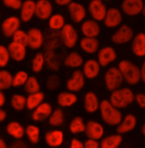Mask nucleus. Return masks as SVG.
I'll list each match as a JSON object with an SVG mask.
<instances>
[{
	"label": "nucleus",
	"mask_w": 145,
	"mask_h": 148,
	"mask_svg": "<svg viewBox=\"0 0 145 148\" xmlns=\"http://www.w3.org/2000/svg\"><path fill=\"white\" fill-rule=\"evenodd\" d=\"M100 110L103 120L108 125L115 126L121 121L123 115L118 108L113 106L110 101L103 100L100 104Z\"/></svg>",
	"instance_id": "obj_1"
},
{
	"label": "nucleus",
	"mask_w": 145,
	"mask_h": 148,
	"mask_svg": "<svg viewBox=\"0 0 145 148\" xmlns=\"http://www.w3.org/2000/svg\"><path fill=\"white\" fill-rule=\"evenodd\" d=\"M135 99L133 91L128 88L117 89L113 91L110 97V102L118 109L125 108L130 105Z\"/></svg>",
	"instance_id": "obj_2"
},
{
	"label": "nucleus",
	"mask_w": 145,
	"mask_h": 148,
	"mask_svg": "<svg viewBox=\"0 0 145 148\" xmlns=\"http://www.w3.org/2000/svg\"><path fill=\"white\" fill-rule=\"evenodd\" d=\"M119 69L127 83L130 85L137 84L141 79V70L134 64L127 60L120 62Z\"/></svg>",
	"instance_id": "obj_3"
},
{
	"label": "nucleus",
	"mask_w": 145,
	"mask_h": 148,
	"mask_svg": "<svg viewBox=\"0 0 145 148\" xmlns=\"http://www.w3.org/2000/svg\"><path fill=\"white\" fill-rule=\"evenodd\" d=\"M104 79L107 90L113 92L117 90L121 86L124 77L119 68L113 67L110 68L106 72Z\"/></svg>",
	"instance_id": "obj_4"
},
{
	"label": "nucleus",
	"mask_w": 145,
	"mask_h": 148,
	"mask_svg": "<svg viewBox=\"0 0 145 148\" xmlns=\"http://www.w3.org/2000/svg\"><path fill=\"white\" fill-rule=\"evenodd\" d=\"M61 38L64 45L68 48L74 47L78 40V33L70 24H65L61 29Z\"/></svg>",
	"instance_id": "obj_5"
},
{
	"label": "nucleus",
	"mask_w": 145,
	"mask_h": 148,
	"mask_svg": "<svg viewBox=\"0 0 145 148\" xmlns=\"http://www.w3.org/2000/svg\"><path fill=\"white\" fill-rule=\"evenodd\" d=\"M89 10L92 18L96 21H103L107 12L102 0H91L89 5Z\"/></svg>",
	"instance_id": "obj_6"
},
{
	"label": "nucleus",
	"mask_w": 145,
	"mask_h": 148,
	"mask_svg": "<svg viewBox=\"0 0 145 148\" xmlns=\"http://www.w3.org/2000/svg\"><path fill=\"white\" fill-rule=\"evenodd\" d=\"M133 34V31L130 27L127 25H123L112 35L111 40L116 44H124L131 40Z\"/></svg>",
	"instance_id": "obj_7"
},
{
	"label": "nucleus",
	"mask_w": 145,
	"mask_h": 148,
	"mask_svg": "<svg viewBox=\"0 0 145 148\" xmlns=\"http://www.w3.org/2000/svg\"><path fill=\"white\" fill-rule=\"evenodd\" d=\"M143 0H124L121 9L129 16H135L142 13L144 6Z\"/></svg>",
	"instance_id": "obj_8"
},
{
	"label": "nucleus",
	"mask_w": 145,
	"mask_h": 148,
	"mask_svg": "<svg viewBox=\"0 0 145 148\" xmlns=\"http://www.w3.org/2000/svg\"><path fill=\"white\" fill-rule=\"evenodd\" d=\"M20 21L16 16H11L5 19L2 23V31L5 37H13L14 34L19 29Z\"/></svg>",
	"instance_id": "obj_9"
},
{
	"label": "nucleus",
	"mask_w": 145,
	"mask_h": 148,
	"mask_svg": "<svg viewBox=\"0 0 145 148\" xmlns=\"http://www.w3.org/2000/svg\"><path fill=\"white\" fill-rule=\"evenodd\" d=\"M85 75L81 70L75 71L72 77L68 80L66 87L68 90L72 92H78L81 90L85 86Z\"/></svg>",
	"instance_id": "obj_10"
},
{
	"label": "nucleus",
	"mask_w": 145,
	"mask_h": 148,
	"mask_svg": "<svg viewBox=\"0 0 145 148\" xmlns=\"http://www.w3.org/2000/svg\"><path fill=\"white\" fill-rule=\"evenodd\" d=\"M53 6L49 0H38L36 2L35 16L41 20H46L51 17Z\"/></svg>",
	"instance_id": "obj_11"
},
{
	"label": "nucleus",
	"mask_w": 145,
	"mask_h": 148,
	"mask_svg": "<svg viewBox=\"0 0 145 148\" xmlns=\"http://www.w3.org/2000/svg\"><path fill=\"white\" fill-rule=\"evenodd\" d=\"M68 9L70 18L76 23L82 22L86 16V9L81 3L72 2L68 5Z\"/></svg>",
	"instance_id": "obj_12"
},
{
	"label": "nucleus",
	"mask_w": 145,
	"mask_h": 148,
	"mask_svg": "<svg viewBox=\"0 0 145 148\" xmlns=\"http://www.w3.org/2000/svg\"><path fill=\"white\" fill-rule=\"evenodd\" d=\"M85 132L88 138L98 140L103 136L104 130L103 127L98 122L90 120L86 125Z\"/></svg>",
	"instance_id": "obj_13"
},
{
	"label": "nucleus",
	"mask_w": 145,
	"mask_h": 148,
	"mask_svg": "<svg viewBox=\"0 0 145 148\" xmlns=\"http://www.w3.org/2000/svg\"><path fill=\"white\" fill-rule=\"evenodd\" d=\"M122 14L117 8H111L107 10L105 18L104 25L109 28H113L119 26L122 22Z\"/></svg>",
	"instance_id": "obj_14"
},
{
	"label": "nucleus",
	"mask_w": 145,
	"mask_h": 148,
	"mask_svg": "<svg viewBox=\"0 0 145 148\" xmlns=\"http://www.w3.org/2000/svg\"><path fill=\"white\" fill-rule=\"evenodd\" d=\"M28 46L32 50L40 49L43 43L44 37L41 31L37 28H31L28 32Z\"/></svg>",
	"instance_id": "obj_15"
},
{
	"label": "nucleus",
	"mask_w": 145,
	"mask_h": 148,
	"mask_svg": "<svg viewBox=\"0 0 145 148\" xmlns=\"http://www.w3.org/2000/svg\"><path fill=\"white\" fill-rule=\"evenodd\" d=\"M36 2L33 0L24 1L20 8V18L24 22H29L35 15Z\"/></svg>",
	"instance_id": "obj_16"
},
{
	"label": "nucleus",
	"mask_w": 145,
	"mask_h": 148,
	"mask_svg": "<svg viewBox=\"0 0 145 148\" xmlns=\"http://www.w3.org/2000/svg\"><path fill=\"white\" fill-rule=\"evenodd\" d=\"M52 108L48 103H42L36 107L32 114V119L35 121H42L50 117Z\"/></svg>",
	"instance_id": "obj_17"
},
{
	"label": "nucleus",
	"mask_w": 145,
	"mask_h": 148,
	"mask_svg": "<svg viewBox=\"0 0 145 148\" xmlns=\"http://www.w3.org/2000/svg\"><path fill=\"white\" fill-rule=\"evenodd\" d=\"M117 54L112 47H105L102 48L98 53V62L101 66L106 67L111 62L115 61Z\"/></svg>",
	"instance_id": "obj_18"
},
{
	"label": "nucleus",
	"mask_w": 145,
	"mask_h": 148,
	"mask_svg": "<svg viewBox=\"0 0 145 148\" xmlns=\"http://www.w3.org/2000/svg\"><path fill=\"white\" fill-rule=\"evenodd\" d=\"M26 46L13 41L9 44L7 49L9 51L10 57L17 62H20L24 59L26 56Z\"/></svg>",
	"instance_id": "obj_19"
},
{
	"label": "nucleus",
	"mask_w": 145,
	"mask_h": 148,
	"mask_svg": "<svg viewBox=\"0 0 145 148\" xmlns=\"http://www.w3.org/2000/svg\"><path fill=\"white\" fill-rule=\"evenodd\" d=\"M47 144L52 148L60 147L64 141V133L60 130H51L45 134Z\"/></svg>",
	"instance_id": "obj_20"
},
{
	"label": "nucleus",
	"mask_w": 145,
	"mask_h": 148,
	"mask_svg": "<svg viewBox=\"0 0 145 148\" xmlns=\"http://www.w3.org/2000/svg\"><path fill=\"white\" fill-rule=\"evenodd\" d=\"M81 30L85 37L96 38L100 32V28L95 20H87L81 26Z\"/></svg>",
	"instance_id": "obj_21"
},
{
	"label": "nucleus",
	"mask_w": 145,
	"mask_h": 148,
	"mask_svg": "<svg viewBox=\"0 0 145 148\" xmlns=\"http://www.w3.org/2000/svg\"><path fill=\"white\" fill-rule=\"evenodd\" d=\"M131 50L137 56H145V33H140L135 36L132 42Z\"/></svg>",
	"instance_id": "obj_22"
},
{
	"label": "nucleus",
	"mask_w": 145,
	"mask_h": 148,
	"mask_svg": "<svg viewBox=\"0 0 145 148\" xmlns=\"http://www.w3.org/2000/svg\"><path fill=\"white\" fill-rule=\"evenodd\" d=\"M137 119L132 114H128L123 121H121L117 127L116 131L119 134H124L134 130L136 126Z\"/></svg>",
	"instance_id": "obj_23"
},
{
	"label": "nucleus",
	"mask_w": 145,
	"mask_h": 148,
	"mask_svg": "<svg viewBox=\"0 0 145 148\" xmlns=\"http://www.w3.org/2000/svg\"><path fill=\"white\" fill-rule=\"evenodd\" d=\"M100 64L99 62L94 60L90 59L85 62L83 66V74L85 76L89 79H94L99 75L100 72Z\"/></svg>",
	"instance_id": "obj_24"
},
{
	"label": "nucleus",
	"mask_w": 145,
	"mask_h": 148,
	"mask_svg": "<svg viewBox=\"0 0 145 148\" xmlns=\"http://www.w3.org/2000/svg\"><path fill=\"white\" fill-rule=\"evenodd\" d=\"M85 109L89 113H92L100 108V104L96 95L92 91L86 93L84 99Z\"/></svg>",
	"instance_id": "obj_25"
},
{
	"label": "nucleus",
	"mask_w": 145,
	"mask_h": 148,
	"mask_svg": "<svg viewBox=\"0 0 145 148\" xmlns=\"http://www.w3.org/2000/svg\"><path fill=\"white\" fill-rule=\"evenodd\" d=\"M99 41L96 38L85 37L80 41L81 49L86 53L92 54L96 52L99 47Z\"/></svg>",
	"instance_id": "obj_26"
},
{
	"label": "nucleus",
	"mask_w": 145,
	"mask_h": 148,
	"mask_svg": "<svg viewBox=\"0 0 145 148\" xmlns=\"http://www.w3.org/2000/svg\"><path fill=\"white\" fill-rule=\"evenodd\" d=\"M78 100L77 96L73 93L62 92L57 96V103L62 107H70Z\"/></svg>",
	"instance_id": "obj_27"
},
{
	"label": "nucleus",
	"mask_w": 145,
	"mask_h": 148,
	"mask_svg": "<svg viewBox=\"0 0 145 148\" xmlns=\"http://www.w3.org/2000/svg\"><path fill=\"white\" fill-rule=\"evenodd\" d=\"M123 142V137L120 134H112L105 137L100 143L102 148H118Z\"/></svg>",
	"instance_id": "obj_28"
},
{
	"label": "nucleus",
	"mask_w": 145,
	"mask_h": 148,
	"mask_svg": "<svg viewBox=\"0 0 145 148\" xmlns=\"http://www.w3.org/2000/svg\"><path fill=\"white\" fill-rule=\"evenodd\" d=\"M6 132L12 137L16 139H20L24 136L25 130L17 121H12L7 124Z\"/></svg>",
	"instance_id": "obj_29"
},
{
	"label": "nucleus",
	"mask_w": 145,
	"mask_h": 148,
	"mask_svg": "<svg viewBox=\"0 0 145 148\" xmlns=\"http://www.w3.org/2000/svg\"><path fill=\"white\" fill-rule=\"evenodd\" d=\"M45 95L41 92L31 93L27 98L26 107L29 110H35L40 104L42 103Z\"/></svg>",
	"instance_id": "obj_30"
},
{
	"label": "nucleus",
	"mask_w": 145,
	"mask_h": 148,
	"mask_svg": "<svg viewBox=\"0 0 145 148\" xmlns=\"http://www.w3.org/2000/svg\"><path fill=\"white\" fill-rule=\"evenodd\" d=\"M13 76L11 73L5 70L0 71V90H6L13 86Z\"/></svg>",
	"instance_id": "obj_31"
},
{
	"label": "nucleus",
	"mask_w": 145,
	"mask_h": 148,
	"mask_svg": "<svg viewBox=\"0 0 145 148\" xmlns=\"http://www.w3.org/2000/svg\"><path fill=\"white\" fill-rule=\"evenodd\" d=\"M83 63V58L77 52L70 53L66 58L64 64L69 67L77 68L82 65Z\"/></svg>",
	"instance_id": "obj_32"
},
{
	"label": "nucleus",
	"mask_w": 145,
	"mask_h": 148,
	"mask_svg": "<svg viewBox=\"0 0 145 148\" xmlns=\"http://www.w3.org/2000/svg\"><path fill=\"white\" fill-rule=\"evenodd\" d=\"M86 125L83 123V119L80 116L74 118L69 125V130L72 134H77L85 132Z\"/></svg>",
	"instance_id": "obj_33"
},
{
	"label": "nucleus",
	"mask_w": 145,
	"mask_h": 148,
	"mask_svg": "<svg viewBox=\"0 0 145 148\" xmlns=\"http://www.w3.org/2000/svg\"><path fill=\"white\" fill-rule=\"evenodd\" d=\"M64 17L60 14H56L49 19V26L52 30H60L63 28L65 25Z\"/></svg>",
	"instance_id": "obj_34"
},
{
	"label": "nucleus",
	"mask_w": 145,
	"mask_h": 148,
	"mask_svg": "<svg viewBox=\"0 0 145 148\" xmlns=\"http://www.w3.org/2000/svg\"><path fill=\"white\" fill-rule=\"evenodd\" d=\"M27 98L24 96L15 94L11 99V106L13 109L18 111L23 110L26 106Z\"/></svg>",
	"instance_id": "obj_35"
},
{
	"label": "nucleus",
	"mask_w": 145,
	"mask_h": 148,
	"mask_svg": "<svg viewBox=\"0 0 145 148\" xmlns=\"http://www.w3.org/2000/svg\"><path fill=\"white\" fill-rule=\"evenodd\" d=\"M25 133L27 134L30 141L33 144H36L39 141L40 137V130L34 125H28L26 130Z\"/></svg>",
	"instance_id": "obj_36"
},
{
	"label": "nucleus",
	"mask_w": 145,
	"mask_h": 148,
	"mask_svg": "<svg viewBox=\"0 0 145 148\" xmlns=\"http://www.w3.org/2000/svg\"><path fill=\"white\" fill-rule=\"evenodd\" d=\"M64 120L63 111L60 108L55 110L51 114L49 119V123L51 125L58 127L62 124Z\"/></svg>",
	"instance_id": "obj_37"
},
{
	"label": "nucleus",
	"mask_w": 145,
	"mask_h": 148,
	"mask_svg": "<svg viewBox=\"0 0 145 148\" xmlns=\"http://www.w3.org/2000/svg\"><path fill=\"white\" fill-rule=\"evenodd\" d=\"M24 90L26 92L29 94L38 92L40 90V86L37 79L34 76L28 77L24 84Z\"/></svg>",
	"instance_id": "obj_38"
},
{
	"label": "nucleus",
	"mask_w": 145,
	"mask_h": 148,
	"mask_svg": "<svg viewBox=\"0 0 145 148\" xmlns=\"http://www.w3.org/2000/svg\"><path fill=\"white\" fill-rule=\"evenodd\" d=\"M45 62V57L41 53H37L32 62V69L35 73H40L43 68Z\"/></svg>",
	"instance_id": "obj_39"
},
{
	"label": "nucleus",
	"mask_w": 145,
	"mask_h": 148,
	"mask_svg": "<svg viewBox=\"0 0 145 148\" xmlns=\"http://www.w3.org/2000/svg\"><path fill=\"white\" fill-rule=\"evenodd\" d=\"M28 74L24 71H19L13 77V86L18 87L24 85L28 79Z\"/></svg>",
	"instance_id": "obj_40"
},
{
	"label": "nucleus",
	"mask_w": 145,
	"mask_h": 148,
	"mask_svg": "<svg viewBox=\"0 0 145 148\" xmlns=\"http://www.w3.org/2000/svg\"><path fill=\"white\" fill-rule=\"evenodd\" d=\"M13 41L20 43L26 47L28 46V34L22 30H18L13 36Z\"/></svg>",
	"instance_id": "obj_41"
},
{
	"label": "nucleus",
	"mask_w": 145,
	"mask_h": 148,
	"mask_svg": "<svg viewBox=\"0 0 145 148\" xmlns=\"http://www.w3.org/2000/svg\"><path fill=\"white\" fill-rule=\"evenodd\" d=\"M10 55L8 49L1 45L0 46V67L3 68L7 66L10 60Z\"/></svg>",
	"instance_id": "obj_42"
},
{
	"label": "nucleus",
	"mask_w": 145,
	"mask_h": 148,
	"mask_svg": "<svg viewBox=\"0 0 145 148\" xmlns=\"http://www.w3.org/2000/svg\"><path fill=\"white\" fill-rule=\"evenodd\" d=\"M3 5L14 10L20 9L22 5V0H2Z\"/></svg>",
	"instance_id": "obj_43"
},
{
	"label": "nucleus",
	"mask_w": 145,
	"mask_h": 148,
	"mask_svg": "<svg viewBox=\"0 0 145 148\" xmlns=\"http://www.w3.org/2000/svg\"><path fill=\"white\" fill-rule=\"evenodd\" d=\"M53 81H54V78H53V75H52L49 77V79H48L47 82V88L49 90H55L58 86V84L60 83V79L58 78V77H57V79L54 80V82H53Z\"/></svg>",
	"instance_id": "obj_44"
},
{
	"label": "nucleus",
	"mask_w": 145,
	"mask_h": 148,
	"mask_svg": "<svg viewBox=\"0 0 145 148\" xmlns=\"http://www.w3.org/2000/svg\"><path fill=\"white\" fill-rule=\"evenodd\" d=\"M135 99L138 104V106L141 108L144 109L145 108V94L139 93L136 95Z\"/></svg>",
	"instance_id": "obj_45"
},
{
	"label": "nucleus",
	"mask_w": 145,
	"mask_h": 148,
	"mask_svg": "<svg viewBox=\"0 0 145 148\" xmlns=\"http://www.w3.org/2000/svg\"><path fill=\"white\" fill-rule=\"evenodd\" d=\"M85 148H99L100 147L99 143L94 139L89 138L84 144Z\"/></svg>",
	"instance_id": "obj_46"
},
{
	"label": "nucleus",
	"mask_w": 145,
	"mask_h": 148,
	"mask_svg": "<svg viewBox=\"0 0 145 148\" xmlns=\"http://www.w3.org/2000/svg\"><path fill=\"white\" fill-rule=\"evenodd\" d=\"M70 148H84V144L77 138H72L70 143Z\"/></svg>",
	"instance_id": "obj_47"
},
{
	"label": "nucleus",
	"mask_w": 145,
	"mask_h": 148,
	"mask_svg": "<svg viewBox=\"0 0 145 148\" xmlns=\"http://www.w3.org/2000/svg\"><path fill=\"white\" fill-rule=\"evenodd\" d=\"M56 4L59 6L68 5L72 2V0H54Z\"/></svg>",
	"instance_id": "obj_48"
},
{
	"label": "nucleus",
	"mask_w": 145,
	"mask_h": 148,
	"mask_svg": "<svg viewBox=\"0 0 145 148\" xmlns=\"http://www.w3.org/2000/svg\"><path fill=\"white\" fill-rule=\"evenodd\" d=\"M6 101V97L2 91H0V107H2L5 104Z\"/></svg>",
	"instance_id": "obj_49"
},
{
	"label": "nucleus",
	"mask_w": 145,
	"mask_h": 148,
	"mask_svg": "<svg viewBox=\"0 0 145 148\" xmlns=\"http://www.w3.org/2000/svg\"><path fill=\"white\" fill-rule=\"evenodd\" d=\"M141 73V79L145 83V60L142 66Z\"/></svg>",
	"instance_id": "obj_50"
},
{
	"label": "nucleus",
	"mask_w": 145,
	"mask_h": 148,
	"mask_svg": "<svg viewBox=\"0 0 145 148\" xmlns=\"http://www.w3.org/2000/svg\"><path fill=\"white\" fill-rule=\"evenodd\" d=\"M6 111L3 110L2 109L0 110V121L2 122L5 120L6 117Z\"/></svg>",
	"instance_id": "obj_51"
},
{
	"label": "nucleus",
	"mask_w": 145,
	"mask_h": 148,
	"mask_svg": "<svg viewBox=\"0 0 145 148\" xmlns=\"http://www.w3.org/2000/svg\"><path fill=\"white\" fill-rule=\"evenodd\" d=\"M0 148H7V145H6V143L5 142V141H4L2 138H0Z\"/></svg>",
	"instance_id": "obj_52"
},
{
	"label": "nucleus",
	"mask_w": 145,
	"mask_h": 148,
	"mask_svg": "<svg viewBox=\"0 0 145 148\" xmlns=\"http://www.w3.org/2000/svg\"><path fill=\"white\" fill-rule=\"evenodd\" d=\"M141 132H142V133L143 134V135L145 136V124H144L142 126Z\"/></svg>",
	"instance_id": "obj_53"
},
{
	"label": "nucleus",
	"mask_w": 145,
	"mask_h": 148,
	"mask_svg": "<svg viewBox=\"0 0 145 148\" xmlns=\"http://www.w3.org/2000/svg\"><path fill=\"white\" fill-rule=\"evenodd\" d=\"M142 13L143 16H144V17H145V5H144V8H143V10H142Z\"/></svg>",
	"instance_id": "obj_54"
},
{
	"label": "nucleus",
	"mask_w": 145,
	"mask_h": 148,
	"mask_svg": "<svg viewBox=\"0 0 145 148\" xmlns=\"http://www.w3.org/2000/svg\"><path fill=\"white\" fill-rule=\"evenodd\" d=\"M104 1H109V0H104Z\"/></svg>",
	"instance_id": "obj_55"
}]
</instances>
